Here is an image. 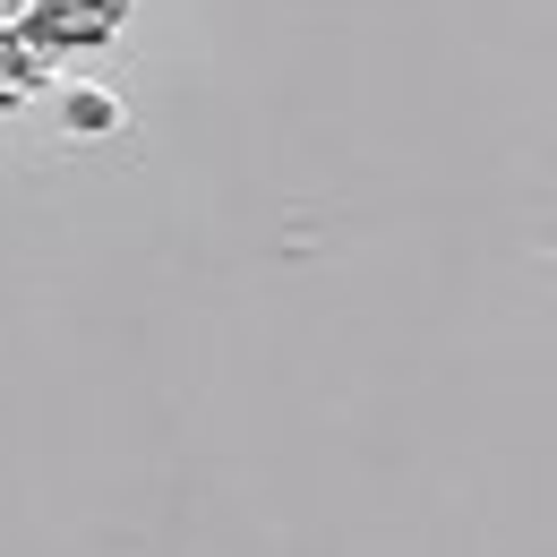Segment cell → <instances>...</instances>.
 Here are the masks:
<instances>
[{"instance_id": "6da1fadb", "label": "cell", "mask_w": 557, "mask_h": 557, "mask_svg": "<svg viewBox=\"0 0 557 557\" xmlns=\"http://www.w3.org/2000/svg\"><path fill=\"white\" fill-rule=\"evenodd\" d=\"M70 121H77V129H112V121H121V112H112V103H103V95H77V103H70Z\"/></svg>"}]
</instances>
